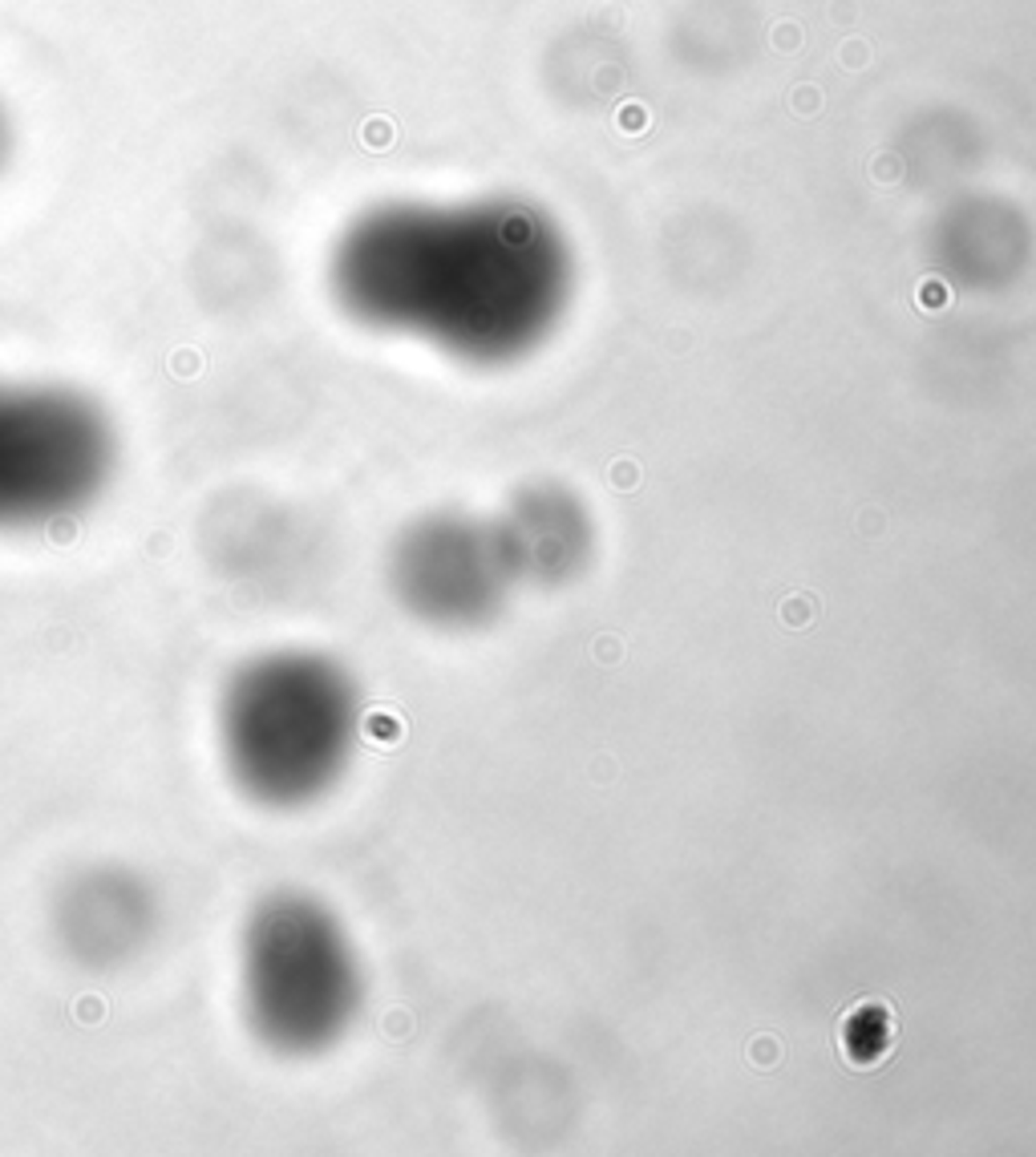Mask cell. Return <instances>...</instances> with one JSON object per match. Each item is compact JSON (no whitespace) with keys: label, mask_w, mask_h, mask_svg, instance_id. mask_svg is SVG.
<instances>
[{"label":"cell","mask_w":1036,"mask_h":1157,"mask_svg":"<svg viewBox=\"0 0 1036 1157\" xmlns=\"http://www.w3.org/2000/svg\"><path fill=\"white\" fill-rule=\"evenodd\" d=\"M352 320L466 357L518 349L551 312V271L446 215L385 207L344 227L329 260Z\"/></svg>","instance_id":"1"},{"label":"cell","mask_w":1036,"mask_h":1157,"mask_svg":"<svg viewBox=\"0 0 1036 1157\" xmlns=\"http://www.w3.org/2000/svg\"><path fill=\"white\" fill-rule=\"evenodd\" d=\"M360 692L324 652H268L231 672L219 700V748L255 806L304 809L349 773Z\"/></svg>","instance_id":"2"},{"label":"cell","mask_w":1036,"mask_h":1157,"mask_svg":"<svg viewBox=\"0 0 1036 1157\" xmlns=\"http://www.w3.org/2000/svg\"><path fill=\"white\" fill-rule=\"evenodd\" d=\"M240 1004L251 1036L279 1057H320L352 1032L365 971L320 898L271 890L251 907L240 931Z\"/></svg>","instance_id":"3"},{"label":"cell","mask_w":1036,"mask_h":1157,"mask_svg":"<svg viewBox=\"0 0 1036 1157\" xmlns=\"http://www.w3.org/2000/svg\"><path fill=\"white\" fill-rule=\"evenodd\" d=\"M118 433L90 393L49 380H0V530L73 519L101 498Z\"/></svg>","instance_id":"4"},{"label":"cell","mask_w":1036,"mask_h":1157,"mask_svg":"<svg viewBox=\"0 0 1036 1157\" xmlns=\"http://www.w3.org/2000/svg\"><path fill=\"white\" fill-rule=\"evenodd\" d=\"M388 587L426 628L474 631L507 611L518 578L499 527L462 514H429L413 522L388 555Z\"/></svg>","instance_id":"5"},{"label":"cell","mask_w":1036,"mask_h":1157,"mask_svg":"<svg viewBox=\"0 0 1036 1157\" xmlns=\"http://www.w3.org/2000/svg\"><path fill=\"white\" fill-rule=\"evenodd\" d=\"M61 943L90 968L122 963L142 947L154 923L150 890L126 870H90L73 878L53 915Z\"/></svg>","instance_id":"6"},{"label":"cell","mask_w":1036,"mask_h":1157,"mask_svg":"<svg viewBox=\"0 0 1036 1157\" xmlns=\"http://www.w3.org/2000/svg\"><path fill=\"white\" fill-rule=\"evenodd\" d=\"M499 539L518 587L527 583L538 591L575 583L596 550L588 514L559 490H535L522 502H514L510 514L499 522Z\"/></svg>","instance_id":"7"},{"label":"cell","mask_w":1036,"mask_h":1157,"mask_svg":"<svg viewBox=\"0 0 1036 1157\" xmlns=\"http://www.w3.org/2000/svg\"><path fill=\"white\" fill-rule=\"evenodd\" d=\"M12 158H17V118H12L9 101L0 93V179L9 174Z\"/></svg>","instance_id":"8"}]
</instances>
